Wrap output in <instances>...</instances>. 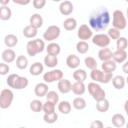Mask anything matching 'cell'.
<instances>
[{
  "instance_id": "6da1fadb",
  "label": "cell",
  "mask_w": 128,
  "mask_h": 128,
  "mask_svg": "<svg viewBox=\"0 0 128 128\" xmlns=\"http://www.w3.org/2000/svg\"><path fill=\"white\" fill-rule=\"evenodd\" d=\"M109 23H110V13L106 8H101L95 11V13L92 14L89 19V26L92 28V30L95 31L106 29Z\"/></svg>"
},
{
  "instance_id": "7a4b0ae2",
  "label": "cell",
  "mask_w": 128,
  "mask_h": 128,
  "mask_svg": "<svg viewBox=\"0 0 128 128\" xmlns=\"http://www.w3.org/2000/svg\"><path fill=\"white\" fill-rule=\"evenodd\" d=\"M6 83L10 88L16 89V90H22L26 88L29 84V80L26 77L19 76L18 74H10L8 78L6 79Z\"/></svg>"
},
{
  "instance_id": "3957f363",
  "label": "cell",
  "mask_w": 128,
  "mask_h": 128,
  "mask_svg": "<svg viewBox=\"0 0 128 128\" xmlns=\"http://www.w3.org/2000/svg\"><path fill=\"white\" fill-rule=\"evenodd\" d=\"M45 49H46V46H45L44 40L39 39V38L30 40V41H28L27 44H26V51H27V54H28L29 56H31V57L36 56L37 54L43 52Z\"/></svg>"
},
{
  "instance_id": "277c9868",
  "label": "cell",
  "mask_w": 128,
  "mask_h": 128,
  "mask_svg": "<svg viewBox=\"0 0 128 128\" xmlns=\"http://www.w3.org/2000/svg\"><path fill=\"white\" fill-rule=\"evenodd\" d=\"M90 78L97 83H101V84H108L109 82L112 81L113 78V73H108L103 71L102 69H93L90 72Z\"/></svg>"
},
{
  "instance_id": "5b68a950",
  "label": "cell",
  "mask_w": 128,
  "mask_h": 128,
  "mask_svg": "<svg viewBox=\"0 0 128 128\" xmlns=\"http://www.w3.org/2000/svg\"><path fill=\"white\" fill-rule=\"evenodd\" d=\"M87 89H88L89 94L92 96V98L95 101H99L101 99L106 98V92H105V90L97 82H94L93 81V82L88 83Z\"/></svg>"
},
{
  "instance_id": "8992f818",
  "label": "cell",
  "mask_w": 128,
  "mask_h": 128,
  "mask_svg": "<svg viewBox=\"0 0 128 128\" xmlns=\"http://www.w3.org/2000/svg\"><path fill=\"white\" fill-rule=\"evenodd\" d=\"M112 26L114 28L119 29L120 31L125 29L127 26V18L124 13L119 9L114 10L112 14Z\"/></svg>"
},
{
  "instance_id": "52a82bcc",
  "label": "cell",
  "mask_w": 128,
  "mask_h": 128,
  "mask_svg": "<svg viewBox=\"0 0 128 128\" xmlns=\"http://www.w3.org/2000/svg\"><path fill=\"white\" fill-rule=\"evenodd\" d=\"M14 99V93L11 89L5 88L1 90L0 93V108L1 109H7L11 106Z\"/></svg>"
},
{
  "instance_id": "ba28073f",
  "label": "cell",
  "mask_w": 128,
  "mask_h": 128,
  "mask_svg": "<svg viewBox=\"0 0 128 128\" xmlns=\"http://www.w3.org/2000/svg\"><path fill=\"white\" fill-rule=\"evenodd\" d=\"M60 33H61V29H60L59 26H57V25H50L44 31L43 39L48 41V42H53L54 40H56L60 36Z\"/></svg>"
},
{
  "instance_id": "9c48e42d",
  "label": "cell",
  "mask_w": 128,
  "mask_h": 128,
  "mask_svg": "<svg viewBox=\"0 0 128 128\" xmlns=\"http://www.w3.org/2000/svg\"><path fill=\"white\" fill-rule=\"evenodd\" d=\"M64 74L62 72V70L60 69H53L48 71V72H45L43 74V80L44 82L46 83H53V82H58L59 80H61L63 78Z\"/></svg>"
},
{
  "instance_id": "30bf717a",
  "label": "cell",
  "mask_w": 128,
  "mask_h": 128,
  "mask_svg": "<svg viewBox=\"0 0 128 128\" xmlns=\"http://www.w3.org/2000/svg\"><path fill=\"white\" fill-rule=\"evenodd\" d=\"M91 39H92V43L94 45H96L98 47H101V48L107 47L111 42L110 37L107 34H104V33H98L96 35H93V37Z\"/></svg>"
},
{
  "instance_id": "8fae6325",
  "label": "cell",
  "mask_w": 128,
  "mask_h": 128,
  "mask_svg": "<svg viewBox=\"0 0 128 128\" xmlns=\"http://www.w3.org/2000/svg\"><path fill=\"white\" fill-rule=\"evenodd\" d=\"M77 37L80 40H89L93 37V30L92 28L87 24H82L79 26L77 30Z\"/></svg>"
},
{
  "instance_id": "7c38bea8",
  "label": "cell",
  "mask_w": 128,
  "mask_h": 128,
  "mask_svg": "<svg viewBox=\"0 0 128 128\" xmlns=\"http://www.w3.org/2000/svg\"><path fill=\"white\" fill-rule=\"evenodd\" d=\"M57 88H58V90H59L60 93H62V94H67V93H69L70 91H72V83L70 82V80L62 78L61 80L58 81Z\"/></svg>"
},
{
  "instance_id": "4fadbf2b",
  "label": "cell",
  "mask_w": 128,
  "mask_h": 128,
  "mask_svg": "<svg viewBox=\"0 0 128 128\" xmlns=\"http://www.w3.org/2000/svg\"><path fill=\"white\" fill-rule=\"evenodd\" d=\"M74 10V6L72 4V2L68 1V0H64L60 3L59 5V11L62 15L64 16H69Z\"/></svg>"
},
{
  "instance_id": "5bb4252c",
  "label": "cell",
  "mask_w": 128,
  "mask_h": 128,
  "mask_svg": "<svg viewBox=\"0 0 128 128\" xmlns=\"http://www.w3.org/2000/svg\"><path fill=\"white\" fill-rule=\"evenodd\" d=\"M49 89H48V85L46 82H40L37 83L34 87V93L37 97H45L46 94L48 93Z\"/></svg>"
},
{
  "instance_id": "9a60e30c",
  "label": "cell",
  "mask_w": 128,
  "mask_h": 128,
  "mask_svg": "<svg viewBox=\"0 0 128 128\" xmlns=\"http://www.w3.org/2000/svg\"><path fill=\"white\" fill-rule=\"evenodd\" d=\"M1 58L3 60V62H6V63H12L13 61L16 60V53L13 49L11 48H8V49H5L2 54H1Z\"/></svg>"
},
{
  "instance_id": "2e32d148",
  "label": "cell",
  "mask_w": 128,
  "mask_h": 128,
  "mask_svg": "<svg viewBox=\"0 0 128 128\" xmlns=\"http://www.w3.org/2000/svg\"><path fill=\"white\" fill-rule=\"evenodd\" d=\"M66 65L70 69H77L80 65V58L75 54H70L66 58Z\"/></svg>"
},
{
  "instance_id": "e0dca14e",
  "label": "cell",
  "mask_w": 128,
  "mask_h": 128,
  "mask_svg": "<svg viewBox=\"0 0 128 128\" xmlns=\"http://www.w3.org/2000/svg\"><path fill=\"white\" fill-rule=\"evenodd\" d=\"M111 122L113 124V126L117 127V128H121L123 126L126 125V120H125V117L120 114V113H116L112 116L111 118Z\"/></svg>"
},
{
  "instance_id": "ac0fdd59",
  "label": "cell",
  "mask_w": 128,
  "mask_h": 128,
  "mask_svg": "<svg viewBox=\"0 0 128 128\" xmlns=\"http://www.w3.org/2000/svg\"><path fill=\"white\" fill-rule=\"evenodd\" d=\"M112 59L116 63H124L127 60V52H126V50H118V49H116V51L113 52Z\"/></svg>"
},
{
  "instance_id": "d6986e66",
  "label": "cell",
  "mask_w": 128,
  "mask_h": 128,
  "mask_svg": "<svg viewBox=\"0 0 128 128\" xmlns=\"http://www.w3.org/2000/svg\"><path fill=\"white\" fill-rule=\"evenodd\" d=\"M86 91V86L84 84V82H81V81H75L73 84H72V92L75 94V95H78V96H81L85 93Z\"/></svg>"
},
{
  "instance_id": "ffe728a7",
  "label": "cell",
  "mask_w": 128,
  "mask_h": 128,
  "mask_svg": "<svg viewBox=\"0 0 128 128\" xmlns=\"http://www.w3.org/2000/svg\"><path fill=\"white\" fill-rule=\"evenodd\" d=\"M29 22H30V25H32L33 27L39 29L43 25V18L39 13H34V14H32L30 16Z\"/></svg>"
},
{
  "instance_id": "44dd1931",
  "label": "cell",
  "mask_w": 128,
  "mask_h": 128,
  "mask_svg": "<svg viewBox=\"0 0 128 128\" xmlns=\"http://www.w3.org/2000/svg\"><path fill=\"white\" fill-rule=\"evenodd\" d=\"M116 68H117V63L113 59L104 61L102 62V65H101V69L108 73H113L116 70Z\"/></svg>"
},
{
  "instance_id": "7402d4cb",
  "label": "cell",
  "mask_w": 128,
  "mask_h": 128,
  "mask_svg": "<svg viewBox=\"0 0 128 128\" xmlns=\"http://www.w3.org/2000/svg\"><path fill=\"white\" fill-rule=\"evenodd\" d=\"M43 71H44V65L41 62H34L29 68V73L32 76H38L42 74Z\"/></svg>"
},
{
  "instance_id": "603a6c76",
  "label": "cell",
  "mask_w": 128,
  "mask_h": 128,
  "mask_svg": "<svg viewBox=\"0 0 128 128\" xmlns=\"http://www.w3.org/2000/svg\"><path fill=\"white\" fill-rule=\"evenodd\" d=\"M111 82H112V85L115 89L121 90L124 88V86L126 84V79L121 75H116V76H113Z\"/></svg>"
},
{
  "instance_id": "cb8c5ba5",
  "label": "cell",
  "mask_w": 128,
  "mask_h": 128,
  "mask_svg": "<svg viewBox=\"0 0 128 128\" xmlns=\"http://www.w3.org/2000/svg\"><path fill=\"white\" fill-rule=\"evenodd\" d=\"M22 33H23L24 37L29 38V39H32V38H35V37L37 36V34H38V29L29 24V25H27V26H25V27L23 28Z\"/></svg>"
},
{
  "instance_id": "d4e9b609",
  "label": "cell",
  "mask_w": 128,
  "mask_h": 128,
  "mask_svg": "<svg viewBox=\"0 0 128 128\" xmlns=\"http://www.w3.org/2000/svg\"><path fill=\"white\" fill-rule=\"evenodd\" d=\"M112 56H113V52L107 48V47H104V48H101L98 52V58L104 62V61H107V60H110L112 59Z\"/></svg>"
},
{
  "instance_id": "484cf974",
  "label": "cell",
  "mask_w": 128,
  "mask_h": 128,
  "mask_svg": "<svg viewBox=\"0 0 128 128\" xmlns=\"http://www.w3.org/2000/svg\"><path fill=\"white\" fill-rule=\"evenodd\" d=\"M57 108H58V111H59L60 113L66 115V114H69V113L71 112L72 105H71V103H70L69 101H67V100H62V101H60V102L58 103Z\"/></svg>"
},
{
  "instance_id": "4316f807",
  "label": "cell",
  "mask_w": 128,
  "mask_h": 128,
  "mask_svg": "<svg viewBox=\"0 0 128 128\" xmlns=\"http://www.w3.org/2000/svg\"><path fill=\"white\" fill-rule=\"evenodd\" d=\"M46 51H47V54L58 56L59 53L61 52V47H60V45H59L58 43H56V42H50V43L46 46Z\"/></svg>"
},
{
  "instance_id": "83f0119b",
  "label": "cell",
  "mask_w": 128,
  "mask_h": 128,
  "mask_svg": "<svg viewBox=\"0 0 128 128\" xmlns=\"http://www.w3.org/2000/svg\"><path fill=\"white\" fill-rule=\"evenodd\" d=\"M4 44L8 48H13L18 44V37L14 34H7L4 37Z\"/></svg>"
},
{
  "instance_id": "f1b7e54d",
  "label": "cell",
  "mask_w": 128,
  "mask_h": 128,
  "mask_svg": "<svg viewBox=\"0 0 128 128\" xmlns=\"http://www.w3.org/2000/svg\"><path fill=\"white\" fill-rule=\"evenodd\" d=\"M44 64L48 68H55L57 66V64H58V58H57V56L47 54L44 57Z\"/></svg>"
},
{
  "instance_id": "f546056e",
  "label": "cell",
  "mask_w": 128,
  "mask_h": 128,
  "mask_svg": "<svg viewBox=\"0 0 128 128\" xmlns=\"http://www.w3.org/2000/svg\"><path fill=\"white\" fill-rule=\"evenodd\" d=\"M109 108H110V103L106 98L101 99L99 101H96V109H97V111H99L101 113H105V112H107L109 110Z\"/></svg>"
},
{
  "instance_id": "4dcf8cb0",
  "label": "cell",
  "mask_w": 128,
  "mask_h": 128,
  "mask_svg": "<svg viewBox=\"0 0 128 128\" xmlns=\"http://www.w3.org/2000/svg\"><path fill=\"white\" fill-rule=\"evenodd\" d=\"M63 27L67 31H73L77 27V20L75 18L69 17L63 21Z\"/></svg>"
},
{
  "instance_id": "1f68e13d",
  "label": "cell",
  "mask_w": 128,
  "mask_h": 128,
  "mask_svg": "<svg viewBox=\"0 0 128 128\" xmlns=\"http://www.w3.org/2000/svg\"><path fill=\"white\" fill-rule=\"evenodd\" d=\"M73 78L75 81H81V82H84L87 78V73L84 69H81V68H77L75 69V71L73 72L72 74Z\"/></svg>"
},
{
  "instance_id": "d6a6232c",
  "label": "cell",
  "mask_w": 128,
  "mask_h": 128,
  "mask_svg": "<svg viewBox=\"0 0 128 128\" xmlns=\"http://www.w3.org/2000/svg\"><path fill=\"white\" fill-rule=\"evenodd\" d=\"M72 106L76 110H83V109L86 108L87 103H86V100L83 97H76L72 101Z\"/></svg>"
},
{
  "instance_id": "836d02e7",
  "label": "cell",
  "mask_w": 128,
  "mask_h": 128,
  "mask_svg": "<svg viewBox=\"0 0 128 128\" xmlns=\"http://www.w3.org/2000/svg\"><path fill=\"white\" fill-rule=\"evenodd\" d=\"M12 11L8 6H1L0 8V19L3 21H7L11 18Z\"/></svg>"
},
{
  "instance_id": "e575fe53",
  "label": "cell",
  "mask_w": 128,
  "mask_h": 128,
  "mask_svg": "<svg viewBox=\"0 0 128 128\" xmlns=\"http://www.w3.org/2000/svg\"><path fill=\"white\" fill-rule=\"evenodd\" d=\"M28 66V59L26 56L24 55H19L16 58V67L20 70H24L26 69Z\"/></svg>"
},
{
  "instance_id": "d590c367",
  "label": "cell",
  "mask_w": 128,
  "mask_h": 128,
  "mask_svg": "<svg viewBox=\"0 0 128 128\" xmlns=\"http://www.w3.org/2000/svg\"><path fill=\"white\" fill-rule=\"evenodd\" d=\"M89 44L86 42V41H84V40H80L79 42H77V44H76V50H77V52L78 53H80V54H85V53H87L88 51H89Z\"/></svg>"
},
{
  "instance_id": "8d00e7d4",
  "label": "cell",
  "mask_w": 128,
  "mask_h": 128,
  "mask_svg": "<svg viewBox=\"0 0 128 128\" xmlns=\"http://www.w3.org/2000/svg\"><path fill=\"white\" fill-rule=\"evenodd\" d=\"M43 120L45 123L47 124H53L58 120V114L56 112H52V113H44L43 116Z\"/></svg>"
},
{
  "instance_id": "74e56055",
  "label": "cell",
  "mask_w": 128,
  "mask_h": 128,
  "mask_svg": "<svg viewBox=\"0 0 128 128\" xmlns=\"http://www.w3.org/2000/svg\"><path fill=\"white\" fill-rule=\"evenodd\" d=\"M29 107L33 112H41V111H43V103L38 99L32 100L30 102V106Z\"/></svg>"
},
{
  "instance_id": "f35d334b",
  "label": "cell",
  "mask_w": 128,
  "mask_h": 128,
  "mask_svg": "<svg viewBox=\"0 0 128 128\" xmlns=\"http://www.w3.org/2000/svg\"><path fill=\"white\" fill-rule=\"evenodd\" d=\"M127 47H128V40H127V38L120 36L116 40V48L118 50H126Z\"/></svg>"
},
{
  "instance_id": "ab89813d",
  "label": "cell",
  "mask_w": 128,
  "mask_h": 128,
  "mask_svg": "<svg viewBox=\"0 0 128 128\" xmlns=\"http://www.w3.org/2000/svg\"><path fill=\"white\" fill-rule=\"evenodd\" d=\"M84 64H85V66H86L88 69H90V70L96 69V68H97V65H98L96 59L93 58V57H91V56H88V57H86V58L84 59Z\"/></svg>"
},
{
  "instance_id": "60d3db41",
  "label": "cell",
  "mask_w": 128,
  "mask_h": 128,
  "mask_svg": "<svg viewBox=\"0 0 128 128\" xmlns=\"http://www.w3.org/2000/svg\"><path fill=\"white\" fill-rule=\"evenodd\" d=\"M46 100L50 101V102H53L54 104H58L59 103V95L56 91L54 90H50L48 91V93L46 94Z\"/></svg>"
},
{
  "instance_id": "b9f144b4",
  "label": "cell",
  "mask_w": 128,
  "mask_h": 128,
  "mask_svg": "<svg viewBox=\"0 0 128 128\" xmlns=\"http://www.w3.org/2000/svg\"><path fill=\"white\" fill-rule=\"evenodd\" d=\"M55 107H56V104H54L53 102H50V101L46 100V102L43 103V112L44 113H52V112H55Z\"/></svg>"
},
{
  "instance_id": "7bdbcfd3",
  "label": "cell",
  "mask_w": 128,
  "mask_h": 128,
  "mask_svg": "<svg viewBox=\"0 0 128 128\" xmlns=\"http://www.w3.org/2000/svg\"><path fill=\"white\" fill-rule=\"evenodd\" d=\"M107 35L110 37L111 40H117L119 37H120V30L117 29V28H110L108 29V32H107Z\"/></svg>"
},
{
  "instance_id": "ee69618b",
  "label": "cell",
  "mask_w": 128,
  "mask_h": 128,
  "mask_svg": "<svg viewBox=\"0 0 128 128\" xmlns=\"http://www.w3.org/2000/svg\"><path fill=\"white\" fill-rule=\"evenodd\" d=\"M33 7L37 10H41L46 5V0H32Z\"/></svg>"
},
{
  "instance_id": "f6af8a7d",
  "label": "cell",
  "mask_w": 128,
  "mask_h": 128,
  "mask_svg": "<svg viewBox=\"0 0 128 128\" xmlns=\"http://www.w3.org/2000/svg\"><path fill=\"white\" fill-rule=\"evenodd\" d=\"M10 71V67L8 64H6V62H2L0 63V74L2 76L8 74V72Z\"/></svg>"
},
{
  "instance_id": "bcb514c9",
  "label": "cell",
  "mask_w": 128,
  "mask_h": 128,
  "mask_svg": "<svg viewBox=\"0 0 128 128\" xmlns=\"http://www.w3.org/2000/svg\"><path fill=\"white\" fill-rule=\"evenodd\" d=\"M103 126H104V124L100 120H94L90 124V127L91 128H103Z\"/></svg>"
},
{
  "instance_id": "7dc6e473",
  "label": "cell",
  "mask_w": 128,
  "mask_h": 128,
  "mask_svg": "<svg viewBox=\"0 0 128 128\" xmlns=\"http://www.w3.org/2000/svg\"><path fill=\"white\" fill-rule=\"evenodd\" d=\"M12 2L14 4H17V5L25 6V5H28L31 2V0H12Z\"/></svg>"
},
{
  "instance_id": "c3c4849f",
  "label": "cell",
  "mask_w": 128,
  "mask_h": 128,
  "mask_svg": "<svg viewBox=\"0 0 128 128\" xmlns=\"http://www.w3.org/2000/svg\"><path fill=\"white\" fill-rule=\"evenodd\" d=\"M122 71L128 75V60H126L122 65Z\"/></svg>"
},
{
  "instance_id": "681fc988",
  "label": "cell",
  "mask_w": 128,
  "mask_h": 128,
  "mask_svg": "<svg viewBox=\"0 0 128 128\" xmlns=\"http://www.w3.org/2000/svg\"><path fill=\"white\" fill-rule=\"evenodd\" d=\"M10 1L11 0H0V4H1V6H7Z\"/></svg>"
},
{
  "instance_id": "f907efd6",
  "label": "cell",
  "mask_w": 128,
  "mask_h": 128,
  "mask_svg": "<svg viewBox=\"0 0 128 128\" xmlns=\"http://www.w3.org/2000/svg\"><path fill=\"white\" fill-rule=\"evenodd\" d=\"M124 110L126 112V115L128 116V100H126L125 103H124Z\"/></svg>"
},
{
  "instance_id": "816d5d0a",
  "label": "cell",
  "mask_w": 128,
  "mask_h": 128,
  "mask_svg": "<svg viewBox=\"0 0 128 128\" xmlns=\"http://www.w3.org/2000/svg\"><path fill=\"white\" fill-rule=\"evenodd\" d=\"M52 1H54V2H62L63 0H52Z\"/></svg>"
},
{
  "instance_id": "f5cc1de1",
  "label": "cell",
  "mask_w": 128,
  "mask_h": 128,
  "mask_svg": "<svg viewBox=\"0 0 128 128\" xmlns=\"http://www.w3.org/2000/svg\"><path fill=\"white\" fill-rule=\"evenodd\" d=\"M126 18L128 19V8H127V10H126Z\"/></svg>"
},
{
  "instance_id": "db71d44e",
  "label": "cell",
  "mask_w": 128,
  "mask_h": 128,
  "mask_svg": "<svg viewBox=\"0 0 128 128\" xmlns=\"http://www.w3.org/2000/svg\"><path fill=\"white\" fill-rule=\"evenodd\" d=\"M126 83L128 84V76H127V78H126Z\"/></svg>"
},
{
  "instance_id": "11a10c76",
  "label": "cell",
  "mask_w": 128,
  "mask_h": 128,
  "mask_svg": "<svg viewBox=\"0 0 128 128\" xmlns=\"http://www.w3.org/2000/svg\"><path fill=\"white\" fill-rule=\"evenodd\" d=\"M126 127H127V128H128V122H127V123H126Z\"/></svg>"
},
{
  "instance_id": "9f6ffc18",
  "label": "cell",
  "mask_w": 128,
  "mask_h": 128,
  "mask_svg": "<svg viewBox=\"0 0 128 128\" xmlns=\"http://www.w3.org/2000/svg\"><path fill=\"white\" fill-rule=\"evenodd\" d=\"M125 1H126V2H128V0H125Z\"/></svg>"
}]
</instances>
